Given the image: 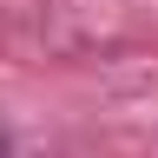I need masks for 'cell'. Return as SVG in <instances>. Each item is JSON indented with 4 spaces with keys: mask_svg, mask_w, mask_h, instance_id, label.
<instances>
[{
    "mask_svg": "<svg viewBox=\"0 0 158 158\" xmlns=\"http://www.w3.org/2000/svg\"><path fill=\"white\" fill-rule=\"evenodd\" d=\"M0 158H13V138H7V125H0Z\"/></svg>",
    "mask_w": 158,
    "mask_h": 158,
    "instance_id": "cell-1",
    "label": "cell"
}]
</instances>
